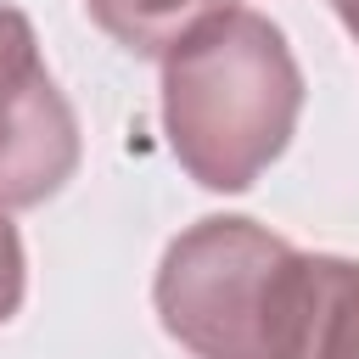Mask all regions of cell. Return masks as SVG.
I'll list each match as a JSON object with an SVG mask.
<instances>
[{
  "label": "cell",
  "instance_id": "obj_1",
  "mask_svg": "<svg viewBox=\"0 0 359 359\" xmlns=\"http://www.w3.org/2000/svg\"><path fill=\"white\" fill-rule=\"evenodd\" d=\"M303 67L286 34L230 6L163 56V135L202 191H247L292 140Z\"/></svg>",
  "mask_w": 359,
  "mask_h": 359
},
{
  "label": "cell",
  "instance_id": "obj_2",
  "mask_svg": "<svg viewBox=\"0 0 359 359\" xmlns=\"http://www.w3.org/2000/svg\"><path fill=\"white\" fill-rule=\"evenodd\" d=\"M151 303L163 331L196 359H297L309 252L258 219L213 213L168 241Z\"/></svg>",
  "mask_w": 359,
  "mask_h": 359
},
{
  "label": "cell",
  "instance_id": "obj_3",
  "mask_svg": "<svg viewBox=\"0 0 359 359\" xmlns=\"http://www.w3.org/2000/svg\"><path fill=\"white\" fill-rule=\"evenodd\" d=\"M79 168V118L56 90L34 22L0 0V208H39Z\"/></svg>",
  "mask_w": 359,
  "mask_h": 359
},
{
  "label": "cell",
  "instance_id": "obj_4",
  "mask_svg": "<svg viewBox=\"0 0 359 359\" xmlns=\"http://www.w3.org/2000/svg\"><path fill=\"white\" fill-rule=\"evenodd\" d=\"M297 359H359V258L309 252Z\"/></svg>",
  "mask_w": 359,
  "mask_h": 359
},
{
  "label": "cell",
  "instance_id": "obj_5",
  "mask_svg": "<svg viewBox=\"0 0 359 359\" xmlns=\"http://www.w3.org/2000/svg\"><path fill=\"white\" fill-rule=\"evenodd\" d=\"M230 6L236 0H84L90 22L129 56H168L180 39H191Z\"/></svg>",
  "mask_w": 359,
  "mask_h": 359
},
{
  "label": "cell",
  "instance_id": "obj_6",
  "mask_svg": "<svg viewBox=\"0 0 359 359\" xmlns=\"http://www.w3.org/2000/svg\"><path fill=\"white\" fill-rule=\"evenodd\" d=\"M22 292H28V264H22V236L11 224V213L0 208V325L22 309Z\"/></svg>",
  "mask_w": 359,
  "mask_h": 359
},
{
  "label": "cell",
  "instance_id": "obj_7",
  "mask_svg": "<svg viewBox=\"0 0 359 359\" xmlns=\"http://www.w3.org/2000/svg\"><path fill=\"white\" fill-rule=\"evenodd\" d=\"M331 6H337V17H342V28H348V34L359 39V0H331Z\"/></svg>",
  "mask_w": 359,
  "mask_h": 359
}]
</instances>
